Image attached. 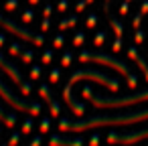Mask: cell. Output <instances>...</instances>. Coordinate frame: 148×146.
<instances>
[{
  "mask_svg": "<svg viewBox=\"0 0 148 146\" xmlns=\"http://www.w3.org/2000/svg\"><path fill=\"white\" fill-rule=\"evenodd\" d=\"M140 120H148V110L144 112H136V114H120V116H93L87 120H79V122H71V120H59V130L61 132H85L91 128H99V126H110V124H134Z\"/></svg>",
  "mask_w": 148,
  "mask_h": 146,
  "instance_id": "6da1fadb",
  "label": "cell"
},
{
  "mask_svg": "<svg viewBox=\"0 0 148 146\" xmlns=\"http://www.w3.org/2000/svg\"><path fill=\"white\" fill-rule=\"evenodd\" d=\"M81 79L97 81V83L106 85V87H108V89H112V91H118V89H120V81H118V79H112V77H108V75H103V73L89 71V69H79V71L71 73V77H69V81H67V85H65V89H63V99H65V104L71 108V112H73L77 118L85 116V106H83V104L73 101V97H71V87H73L77 81H81Z\"/></svg>",
  "mask_w": 148,
  "mask_h": 146,
  "instance_id": "7a4b0ae2",
  "label": "cell"
},
{
  "mask_svg": "<svg viewBox=\"0 0 148 146\" xmlns=\"http://www.w3.org/2000/svg\"><path fill=\"white\" fill-rule=\"evenodd\" d=\"M81 93L95 108H122V106H132V104L148 99V91H142V93H136V95H128V97H101V95H93V91L89 87H83Z\"/></svg>",
  "mask_w": 148,
  "mask_h": 146,
  "instance_id": "3957f363",
  "label": "cell"
},
{
  "mask_svg": "<svg viewBox=\"0 0 148 146\" xmlns=\"http://www.w3.org/2000/svg\"><path fill=\"white\" fill-rule=\"evenodd\" d=\"M0 97H2L6 104H10L14 110L27 112V114H31L33 118H37V116H41V114H43V108H41V104H35V101H25V99L16 97L14 93H10V91H8V87L2 83V79H0Z\"/></svg>",
  "mask_w": 148,
  "mask_h": 146,
  "instance_id": "277c9868",
  "label": "cell"
},
{
  "mask_svg": "<svg viewBox=\"0 0 148 146\" xmlns=\"http://www.w3.org/2000/svg\"><path fill=\"white\" fill-rule=\"evenodd\" d=\"M0 27H2L4 31H8V33H12L14 37H18V39H23V41H29V43H33V45H37V47L45 45V35H35V33H31L29 29L18 27L14 21L6 19V16H2V14H0Z\"/></svg>",
  "mask_w": 148,
  "mask_h": 146,
  "instance_id": "5b68a950",
  "label": "cell"
},
{
  "mask_svg": "<svg viewBox=\"0 0 148 146\" xmlns=\"http://www.w3.org/2000/svg\"><path fill=\"white\" fill-rule=\"evenodd\" d=\"M79 61L81 63H87V61H91V63H103V65H108V67H112V69H118L122 75H130V69H128V65L126 63H122V61H118V59H112V57H108V55H103V53H89V51H83V53H79Z\"/></svg>",
  "mask_w": 148,
  "mask_h": 146,
  "instance_id": "8992f818",
  "label": "cell"
},
{
  "mask_svg": "<svg viewBox=\"0 0 148 146\" xmlns=\"http://www.w3.org/2000/svg\"><path fill=\"white\" fill-rule=\"evenodd\" d=\"M142 138H148V128L140 130V132H130V134H118V132H110L108 134V144H132L138 142Z\"/></svg>",
  "mask_w": 148,
  "mask_h": 146,
  "instance_id": "52a82bcc",
  "label": "cell"
},
{
  "mask_svg": "<svg viewBox=\"0 0 148 146\" xmlns=\"http://www.w3.org/2000/svg\"><path fill=\"white\" fill-rule=\"evenodd\" d=\"M39 95L45 99V104L49 106V114H51V118H59L61 116V108H59V104L53 99V95H51V89L43 83V85H39Z\"/></svg>",
  "mask_w": 148,
  "mask_h": 146,
  "instance_id": "ba28073f",
  "label": "cell"
},
{
  "mask_svg": "<svg viewBox=\"0 0 148 146\" xmlns=\"http://www.w3.org/2000/svg\"><path fill=\"white\" fill-rule=\"evenodd\" d=\"M0 69L6 71V75L12 79V83H14V85H18V87H21V85L25 83V81H23V77H21V73H18V69H16L10 61H6L2 55H0Z\"/></svg>",
  "mask_w": 148,
  "mask_h": 146,
  "instance_id": "9c48e42d",
  "label": "cell"
},
{
  "mask_svg": "<svg viewBox=\"0 0 148 146\" xmlns=\"http://www.w3.org/2000/svg\"><path fill=\"white\" fill-rule=\"evenodd\" d=\"M49 146H83V140L81 138H75V140H67V138H61V136H51L49 138Z\"/></svg>",
  "mask_w": 148,
  "mask_h": 146,
  "instance_id": "30bf717a",
  "label": "cell"
},
{
  "mask_svg": "<svg viewBox=\"0 0 148 146\" xmlns=\"http://www.w3.org/2000/svg\"><path fill=\"white\" fill-rule=\"evenodd\" d=\"M0 120H2V124L8 126V128H14L16 126V116L10 114V112H6L4 108H0Z\"/></svg>",
  "mask_w": 148,
  "mask_h": 146,
  "instance_id": "8fae6325",
  "label": "cell"
},
{
  "mask_svg": "<svg viewBox=\"0 0 148 146\" xmlns=\"http://www.w3.org/2000/svg\"><path fill=\"white\" fill-rule=\"evenodd\" d=\"M75 25H77V14L75 16H67V19H63L59 23V33H63V31H67V29H71Z\"/></svg>",
  "mask_w": 148,
  "mask_h": 146,
  "instance_id": "7c38bea8",
  "label": "cell"
},
{
  "mask_svg": "<svg viewBox=\"0 0 148 146\" xmlns=\"http://www.w3.org/2000/svg\"><path fill=\"white\" fill-rule=\"evenodd\" d=\"M110 27L114 29V35H116L118 39H122V37H124V29H122V25H120L116 19H110Z\"/></svg>",
  "mask_w": 148,
  "mask_h": 146,
  "instance_id": "4fadbf2b",
  "label": "cell"
},
{
  "mask_svg": "<svg viewBox=\"0 0 148 146\" xmlns=\"http://www.w3.org/2000/svg\"><path fill=\"white\" fill-rule=\"evenodd\" d=\"M21 59H23V63L31 65V63H33V59H35V51H33V49H23V53H21Z\"/></svg>",
  "mask_w": 148,
  "mask_h": 146,
  "instance_id": "5bb4252c",
  "label": "cell"
},
{
  "mask_svg": "<svg viewBox=\"0 0 148 146\" xmlns=\"http://www.w3.org/2000/svg\"><path fill=\"white\" fill-rule=\"evenodd\" d=\"M21 53H23V47H21L18 43H12V45L8 47V55H10V57H14V55H21Z\"/></svg>",
  "mask_w": 148,
  "mask_h": 146,
  "instance_id": "9a60e30c",
  "label": "cell"
},
{
  "mask_svg": "<svg viewBox=\"0 0 148 146\" xmlns=\"http://www.w3.org/2000/svg\"><path fill=\"white\" fill-rule=\"evenodd\" d=\"M41 61H43V65H49V63L53 61V51H51V49H47V51L41 55Z\"/></svg>",
  "mask_w": 148,
  "mask_h": 146,
  "instance_id": "2e32d148",
  "label": "cell"
},
{
  "mask_svg": "<svg viewBox=\"0 0 148 146\" xmlns=\"http://www.w3.org/2000/svg\"><path fill=\"white\" fill-rule=\"evenodd\" d=\"M4 8H6L8 12H14V10L18 8V0H6V2H4Z\"/></svg>",
  "mask_w": 148,
  "mask_h": 146,
  "instance_id": "e0dca14e",
  "label": "cell"
},
{
  "mask_svg": "<svg viewBox=\"0 0 148 146\" xmlns=\"http://www.w3.org/2000/svg\"><path fill=\"white\" fill-rule=\"evenodd\" d=\"M21 19H23V23H31V21L35 19V12H33L31 8H27V10H25V12L21 14Z\"/></svg>",
  "mask_w": 148,
  "mask_h": 146,
  "instance_id": "ac0fdd59",
  "label": "cell"
},
{
  "mask_svg": "<svg viewBox=\"0 0 148 146\" xmlns=\"http://www.w3.org/2000/svg\"><path fill=\"white\" fill-rule=\"evenodd\" d=\"M83 41H85V33H77V35L73 37V47H81Z\"/></svg>",
  "mask_w": 148,
  "mask_h": 146,
  "instance_id": "d6986e66",
  "label": "cell"
},
{
  "mask_svg": "<svg viewBox=\"0 0 148 146\" xmlns=\"http://www.w3.org/2000/svg\"><path fill=\"white\" fill-rule=\"evenodd\" d=\"M103 41H106V33H101V31H99V33H95L93 45H95V47H101V45H103Z\"/></svg>",
  "mask_w": 148,
  "mask_h": 146,
  "instance_id": "ffe728a7",
  "label": "cell"
},
{
  "mask_svg": "<svg viewBox=\"0 0 148 146\" xmlns=\"http://www.w3.org/2000/svg\"><path fill=\"white\" fill-rule=\"evenodd\" d=\"M59 79H61V69H53V71L49 73V81H51V83H57Z\"/></svg>",
  "mask_w": 148,
  "mask_h": 146,
  "instance_id": "44dd1931",
  "label": "cell"
},
{
  "mask_svg": "<svg viewBox=\"0 0 148 146\" xmlns=\"http://www.w3.org/2000/svg\"><path fill=\"white\" fill-rule=\"evenodd\" d=\"M39 130H41V134H45V132H49V130H51V118H45V120L41 122V126H39Z\"/></svg>",
  "mask_w": 148,
  "mask_h": 146,
  "instance_id": "7402d4cb",
  "label": "cell"
},
{
  "mask_svg": "<svg viewBox=\"0 0 148 146\" xmlns=\"http://www.w3.org/2000/svg\"><path fill=\"white\" fill-rule=\"evenodd\" d=\"M63 45H65V37H63V35H57V37L53 39V47H55V49H61Z\"/></svg>",
  "mask_w": 148,
  "mask_h": 146,
  "instance_id": "603a6c76",
  "label": "cell"
},
{
  "mask_svg": "<svg viewBox=\"0 0 148 146\" xmlns=\"http://www.w3.org/2000/svg\"><path fill=\"white\" fill-rule=\"evenodd\" d=\"M71 61H73V55H71V53H65V55L61 57V67H69Z\"/></svg>",
  "mask_w": 148,
  "mask_h": 146,
  "instance_id": "cb8c5ba5",
  "label": "cell"
},
{
  "mask_svg": "<svg viewBox=\"0 0 148 146\" xmlns=\"http://www.w3.org/2000/svg\"><path fill=\"white\" fill-rule=\"evenodd\" d=\"M39 77H41V67H39V65H33V67H31V79L37 81Z\"/></svg>",
  "mask_w": 148,
  "mask_h": 146,
  "instance_id": "d4e9b609",
  "label": "cell"
},
{
  "mask_svg": "<svg viewBox=\"0 0 148 146\" xmlns=\"http://www.w3.org/2000/svg\"><path fill=\"white\" fill-rule=\"evenodd\" d=\"M18 140H21V134H18V132H12V136L8 138V142H6V144H8V146H16V144H18Z\"/></svg>",
  "mask_w": 148,
  "mask_h": 146,
  "instance_id": "484cf974",
  "label": "cell"
},
{
  "mask_svg": "<svg viewBox=\"0 0 148 146\" xmlns=\"http://www.w3.org/2000/svg\"><path fill=\"white\" fill-rule=\"evenodd\" d=\"M122 45H124V43H122V39H118V37H116V41L112 43V51H114V53H120V51H122Z\"/></svg>",
  "mask_w": 148,
  "mask_h": 146,
  "instance_id": "4316f807",
  "label": "cell"
},
{
  "mask_svg": "<svg viewBox=\"0 0 148 146\" xmlns=\"http://www.w3.org/2000/svg\"><path fill=\"white\" fill-rule=\"evenodd\" d=\"M21 132H23V134H27V136H29V134H31V132H33V122H31V120H27V122H25V124H23V130H21Z\"/></svg>",
  "mask_w": 148,
  "mask_h": 146,
  "instance_id": "83f0119b",
  "label": "cell"
},
{
  "mask_svg": "<svg viewBox=\"0 0 148 146\" xmlns=\"http://www.w3.org/2000/svg\"><path fill=\"white\" fill-rule=\"evenodd\" d=\"M69 8V0H59V2H57V10L59 12H65Z\"/></svg>",
  "mask_w": 148,
  "mask_h": 146,
  "instance_id": "f1b7e54d",
  "label": "cell"
},
{
  "mask_svg": "<svg viewBox=\"0 0 148 146\" xmlns=\"http://www.w3.org/2000/svg\"><path fill=\"white\" fill-rule=\"evenodd\" d=\"M85 25H87V29H93V27L97 25V16H95V14H89V16H87V23H85Z\"/></svg>",
  "mask_w": 148,
  "mask_h": 146,
  "instance_id": "f546056e",
  "label": "cell"
},
{
  "mask_svg": "<svg viewBox=\"0 0 148 146\" xmlns=\"http://www.w3.org/2000/svg\"><path fill=\"white\" fill-rule=\"evenodd\" d=\"M134 41H136V45H140V43L144 41V33H142L140 29H136V33H134Z\"/></svg>",
  "mask_w": 148,
  "mask_h": 146,
  "instance_id": "4dcf8cb0",
  "label": "cell"
},
{
  "mask_svg": "<svg viewBox=\"0 0 148 146\" xmlns=\"http://www.w3.org/2000/svg\"><path fill=\"white\" fill-rule=\"evenodd\" d=\"M87 6V2H85V0H79V2L75 4V14H79V12H83V8Z\"/></svg>",
  "mask_w": 148,
  "mask_h": 146,
  "instance_id": "1f68e13d",
  "label": "cell"
},
{
  "mask_svg": "<svg viewBox=\"0 0 148 146\" xmlns=\"http://www.w3.org/2000/svg\"><path fill=\"white\" fill-rule=\"evenodd\" d=\"M49 29H51V21H49V19H43V23H41V31H43V33H49Z\"/></svg>",
  "mask_w": 148,
  "mask_h": 146,
  "instance_id": "d6a6232c",
  "label": "cell"
},
{
  "mask_svg": "<svg viewBox=\"0 0 148 146\" xmlns=\"http://www.w3.org/2000/svg\"><path fill=\"white\" fill-rule=\"evenodd\" d=\"M31 91H33L31 83H23V85H21V93H23V95H29Z\"/></svg>",
  "mask_w": 148,
  "mask_h": 146,
  "instance_id": "836d02e7",
  "label": "cell"
},
{
  "mask_svg": "<svg viewBox=\"0 0 148 146\" xmlns=\"http://www.w3.org/2000/svg\"><path fill=\"white\" fill-rule=\"evenodd\" d=\"M99 140H101V136H99V134H93V136L89 138V146H99Z\"/></svg>",
  "mask_w": 148,
  "mask_h": 146,
  "instance_id": "e575fe53",
  "label": "cell"
},
{
  "mask_svg": "<svg viewBox=\"0 0 148 146\" xmlns=\"http://www.w3.org/2000/svg\"><path fill=\"white\" fill-rule=\"evenodd\" d=\"M51 12H53V6H51V4H45V8H43V16H45V19H49V16H51Z\"/></svg>",
  "mask_w": 148,
  "mask_h": 146,
  "instance_id": "d590c367",
  "label": "cell"
},
{
  "mask_svg": "<svg viewBox=\"0 0 148 146\" xmlns=\"http://www.w3.org/2000/svg\"><path fill=\"white\" fill-rule=\"evenodd\" d=\"M140 23H142V14H136L134 21H132V27L134 29H140Z\"/></svg>",
  "mask_w": 148,
  "mask_h": 146,
  "instance_id": "8d00e7d4",
  "label": "cell"
},
{
  "mask_svg": "<svg viewBox=\"0 0 148 146\" xmlns=\"http://www.w3.org/2000/svg\"><path fill=\"white\" fill-rule=\"evenodd\" d=\"M128 57L134 59V61L138 59V51H136V47H130V49H128Z\"/></svg>",
  "mask_w": 148,
  "mask_h": 146,
  "instance_id": "74e56055",
  "label": "cell"
},
{
  "mask_svg": "<svg viewBox=\"0 0 148 146\" xmlns=\"http://www.w3.org/2000/svg\"><path fill=\"white\" fill-rule=\"evenodd\" d=\"M136 83H138V81H136V75H132V73H130V75H128V85L134 89V87H136Z\"/></svg>",
  "mask_w": 148,
  "mask_h": 146,
  "instance_id": "f35d334b",
  "label": "cell"
},
{
  "mask_svg": "<svg viewBox=\"0 0 148 146\" xmlns=\"http://www.w3.org/2000/svg\"><path fill=\"white\" fill-rule=\"evenodd\" d=\"M41 144H43V138H41V136H35V138L31 140L29 146H41Z\"/></svg>",
  "mask_w": 148,
  "mask_h": 146,
  "instance_id": "ab89813d",
  "label": "cell"
},
{
  "mask_svg": "<svg viewBox=\"0 0 148 146\" xmlns=\"http://www.w3.org/2000/svg\"><path fill=\"white\" fill-rule=\"evenodd\" d=\"M146 12H148V0H144V2H142V6H140V14L144 16Z\"/></svg>",
  "mask_w": 148,
  "mask_h": 146,
  "instance_id": "60d3db41",
  "label": "cell"
},
{
  "mask_svg": "<svg viewBox=\"0 0 148 146\" xmlns=\"http://www.w3.org/2000/svg\"><path fill=\"white\" fill-rule=\"evenodd\" d=\"M128 4H130V2H126V0H124V4L120 6V14H122V16H124V14H128Z\"/></svg>",
  "mask_w": 148,
  "mask_h": 146,
  "instance_id": "b9f144b4",
  "label": "cell"
},
{
  "mask_svg": "<svg viewBox=\"0 0 148 146\" xmlns=\"http://www.w3.org/2000/svg\"><path fill=\"white\" fill-rule=\"evenodd\" d=\"M110 2H112V0H106V4H103V10H106V12L110 10Z\"/></svg>",
  "mask_w": 148,
  "mask_h": 146,
  "instance_id": "7bdbcfd3",
  "label": "cell"
},
{
  "mask_svg": "<svg viewBox=\"0 0 148 146\" xmlns=\"http://www.w3.org/2000/svg\"><path fill=\"white\" fill-rule=\"evenodd\" d=\"M39 2H41V0H29V4H31V6H37Z\"/></svg>",
  "mask_w": 148,
  "mask_h": 146,
  "instance_id": "ee69618b",
  "label": "cell"
},
{
  "mask_svg": "<svg viewBox=\"0 0 148 146\" xmlns=\"http://www.w3.org/2000/svg\"><path fill=\"white\" fill-rule=\"evenodd\" d=\"M4 41H6V39H4V35H2V33H0V47H2V45H4Z\"/></svg>",
  "mask_w": 148,
  "mask_h": 146,
  "instance_id": "f6af8a7d",
  "label": "cell"
},
{
  "mask_svg": "<svg viewBox=\"0 0 148 146\" xmlns=\"http://www.w3.org/2000/svg\"><path fill=\"white\" fill-rule=\"evenodd\" d=\"M85 2H87V4H93V2H95V0H85Z\"/></svg>",
  "mask_w": 148,
  "mask_h": 146,
  "instance_id": "bcb514c9",
  "label": "cell"
},
{
  "mask_svg": "<svg viewBox=\"0 0 148 146\" xmlns=\"http://www.w3.org/2000/svg\"><path fill=\"white\" fill-rule=\"evenodd\" d=\"M0 136H2V128H0Z\"/></svg>",
  "mask_w": 148,
  "mask_h": 146,
  "instance_id": "7dc6e473",
  "label": "cell"
},
{
  "mask_svg": "<svg viewBox=\"0 0 148 146\" xmlns=\"http://www.w3.org/2000/svg\"><path fill=\"white\" fill-rule=\"evenodd\" d=\"M126 2H132V0H126Z\"/></svg>",
  "mask_w": 148,
  "mask_h": 146,
  "instance_id": "c3c4849f",
  "label": "cell"
},
{
  "mask_svg": "<svg viewBox=\"0 0 148 146\" xmlns=\"http://www.w3.org/2000/svg\"><path fill=\"white\" fill-rule=\"evenodd\" d=\"M2 146H8V144H2Z\"/></svg>",
  "mask_w": 148,
  "mask_h": 146,
  "instance_id": "681fc988",
  "label": "cell"
}]
</instances>
